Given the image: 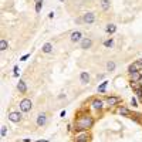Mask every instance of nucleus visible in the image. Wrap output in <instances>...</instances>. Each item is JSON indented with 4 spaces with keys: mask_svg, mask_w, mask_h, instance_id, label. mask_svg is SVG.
I'll return each instance as SVG.
<instances>
[{
    "mask_svg": "<svg viewBox=\"0 0 142 142\" xmlns=\"http://www.w3.org/2000/svg\"><path fill=\"white\" fill-rule=\"evenodd\" d=\"M91 125H93V118L90 115L81 117L78 121H77V129H80V131H85V129L91 128Z\"/></svg>",
    "mask_w": 142,
    "mask_h": 142,
    "instance_id": "f257e3e1",
    "label": "nucleus"
},
{
    "mask_svg": "<svg viewBox=\"0 0 142 142\" xmlns=\"http://www.w3.org/2000/svg\"><path fill=\"white\" fill-rule=\"evenodd\" d=\"M33 104H31V99H23L21 102H20V110L23 111V112H29V111L31 110Z\"/></svg>",
    "mask_w": 142,
    "mask_h": 142,
    "instance_id": "f03ea898",
    "label": "nucleus"
},
{
    "mask_svg": "<svg viewBox=\"0 0 142 142\" xmlns=\"http://www.w3.org/2000/svg\"><path fill=\"white\" fill-rule=\"evenodd\" d=\"M82 21L87 23V24H93L95 21V14L94 13H85V14L82 16Z\"/></svg>",
    "mask_w": 142,
    "mask_h": 142,
    "instance_id": "7ed1b4c3",
    "label": "nucleus"
},
{
    "mask_svg": "<svg viewBox=\"0 0 142 142\" xmlns=\"http://www.w3.org/2000/svg\"><path fill=\"white\" fill-rule=\"evenodd\" d=\"M141 68H142V60H139V61H136V63L129 65V73H135V71H138Z\"/></svg>",
    "mask_w": 142,
    "mask_h": 142,
    "instance_id": "20e7f679",
    "label": "nucleus"
},
{
    "mask_svg": "<svg viewBox=\"0 0 142 142\" xmlns=\"http://www.w3.org/2000/svg\"><path fill=\"white\" fill-rule=\"evenodd\" d=\"M70 38H71L73 43H77V41H81V40H82V34H81V31H73Z\"/></svg>",
    "mask_w": 142,
    "mask_h": 142,
    "instance_id": "39448f33",
    "label": "nucleus"
},
{
    "mask_svg": "<svg viewBox=\"0 0 142 142\" xmlns=\"http://www.w3.org/2000/svg\"><path fill=\"white\" fill-rule=\"evenodd\" d=\"M9 119H10L12 122H20L21 115H20V112H10V114H9Z\"/></svg>",
    "mask_w": 142,
    "mask_h": 142,
    "instance_id": "423d86ee",
    "label": "nucleus"
},
{
    "mask_svg": "<svg viewBox=\"0 0 142 142\" xmlns=\"http://www.w3.org/2000/svg\"><path fill=\"white\" fill-rule=\"evenodd\" d=\"M46 122H47V117H46V114H40V115L37 117V125L43 126V125H46Z\"/></svg>",
    "mask_w": 142,
    "mask_h": 142,
    "instance_id": "0eeeda50",
    "label": "nucleus"
},
{
    "mask_svg": "<svg viewBox=\"0 0 142 142\" xmlns=\"http://www.w3.org/2000/svg\"><path fill=\"white\" fill-rule=\"evenodd\" d=\"M91 44H93V41H91L90 38H82V40H81V48H82V50L90 48L91 47Z\"/></svg>",
    "mask_w": 142,
    "mask_h": 142,
    "instance_id": "6e6552de",
    "label": "nucleus"
},
{
    "mask_svg": "<svg viewBox=\"0 0 142 142\" xmlns=\"http://www.w3.org/2000/svg\"><path fill=\"white\" fill-rule=\"evenodd\" d=\"M142 78V74L139 71H135V73H131V80H132V82H138L139 80Z\"/></svg>",
    "mask_w": 142,
    "mask_h": 142,
    "instance_id": "1a4fd4ad",
    "label": "nucleus"
},
{
    "mask_svg": "<svg viewBox=\"0 0 142 142\" xmlns=\"http://www.w3.org/2000/svg\"><path fill=\"white\" fill-rule=\"evenodd\" d=\"M99 3H101V7H102V10H110L111 7V0H99Z\"/></svg>",
    "mask_w": 142,
    "mask_h": 142,
    "instance_id": "9d476101",
    "label": "nucleus"
},
{
    "mask_svg": "<svg viewBox=\"0 0 142 142\" xmlns=\"http://www.w3.org/2000/svg\"><path fill=\"white\" fill-rule=\"evenodd\" d=\"M102 107H104V102H102L101 99H94V101H93V108H94V110H101Z\"/></svg>",
    "mask_w": 142,
    "mask_h": 142,
    "instance_id": "9b49d317",
    "label": "nucleus"
},
{
    "mask_svg": "<svg viewBox=\"0 0 142 142\" xmlns=\"http://www.w3.org/2000/svg\"><path fill=\"white\" fill-rule=\"evenodd\" d=\"M80 78H81V82H82V84H88V81H90V75H88V73H81Z\"/></svg>",
    "mask_w": 142,
    "mask_h": 142,
    "instance_id": "f8f14e48",
    "label": "nucleus"
},
{
    "mask_svg": "<svg viewBox=\"0 0 142 142\" xmlns=\"http://www.w3.org/2000/svg\"><path fill=\"white\" fill-rule=\"evenodd\" d=\"M53 51V44L51 43H46L44 46H43V53H51Z\"/></svg>",
    "mask_w": 142,
    "mask_h": 142,
    "instance_id": "ddd939ff",
    "label": "nucleus"
},
{
    "mask_svg": "<svg viewBox=\"0 0 142 142\" xmlns=\"http://www.w3.org/2000/svg\"><path fill=\"white\" fill-rule=\"evenodd\" d=\"M17 88H19V91H20V93H26V90H27L26 82H24V81H20V82L17 84Z\"/></svg>",
    "mask_w": 142,
    "mask_h": 142,
    "instance_id": "4468645a",
    "label": "nucleus"
},
{
    "mask_svg": "<svg viewBox=\"0 0 142 142\" xmlns=\"http://www.w3.org/2000/svg\"><path fill=\"white\" fill-rule=\"evenodd\" d=\"M105 30H107L108 34H112V33H115V30H117V26L112 24V23H111V24H107V29H105Z\"/></svg>",
    "mask_w": 142,
    "mask_h": 142,
    "instance_id": "2eb2a0df",
    "label": "nucleus"
},
{
    "mask_svg": "<svg viewBox=\"0 0 142 142\" xmlns=\"http://www.w3.org/2000/svg\"><path fill=\"white\" fill-rule=\"evenodd\" d=\"M118 102V98H115V97H108L107 98V104L108 105H115Z\"/></svg>",
    "mask_w": 142,
    "mask_h": 142,
    "instance_id": "dca6fc26",
    "label": "nucleus"
},
{
    "mask_svg": "<svg viewBox=\"0 0 142 142\" xmlns=\"http://www.w3.org/2000/svg\"><path fill=\"white\" fill-rule=\"evenodd\" d=\"M88 139V135L87 134H82V135H80V136H77V142H84Z\"/></svg>",
    "mask_w": 142,
    "mask_h": 142,
    "instance_id": "f3484780",
    "label": "nucleus"
},
{
    "mask_svg": "<svg viewBox=\"0 0 142 142\" xmlns=\"http://www.w3.org/2000/svg\"><path fill=\"white\" fill-rule=\"evenodd\" d=\"M107 70H108V71H114V70H115V63H114V61H110V63L107 64Z\"/></svg>",
    "mask_w": 142,
    "mask_h": 142,
    "instance_id": "a211bd4d",
    "label": "nucleus"
},
{
    "mask_svg": "<svg viewBox=\"0 0 142 142\" xmlns=\"http://www.w3.org/2000/svg\"><path fill=\"white\" fill-rule=\"evenodd\" d=\"M6 48H7V41H6V40H1V41H0V50L4 51Z\"/></svg>",
    "mask_w": 142,
    "mask_h": 142,
    "instance_id": "6ab92c4d",
    "label": "nucleus"
},
{
    "mask_svg": "<svg viewBox=\"0 0 142 142\" xmlns=\"http://www.w3.org/2000/svg\"><path fill=\"white\" fill-rule=\"evenodd\" d=\"M118 112H119V114H122V115H129V111L126 110V108H119Z\"/></svg>",
    "mask_w": 142,
    "mask_h": 142,
    "instance_id": "aec40b11",
    "label": "nucleus"
},
{
    "mask_svg": "<svg viewBox=\"0 0 142 142\" xmlns=\"http://www.w3.org/2000/svg\"><path fill=\"white\" fill-rule=\"evenodd\" d=\"M107 84H108L107 81H105V82H102V84H101V87H98V91H101V93H102V91H105V87H107Z\"/></svg>",
    "mask_w": 142,
    "mask_h": 142,
    "instance_id": "412c9836",
    "label": "nucleus"
},
{
    "mask_svg": "<svg viewBox=\"0 0 142 142\" xmlns=\"http://www.w3.org/2000/svg\"><path fill=\"white\" fill-rule=\"evenodd\" d=\"M104 44H105V47H112V46H114V41H112V40H107Z\"/></svg>",
    "mask_w": 142,
    "mask_h": 142,
    "instance_id": "4be33fe9",
    "label": "nucleus"
},
{
    "mask_svg": "<svg viewBox=\"0 0 142 142\" xmlns=\"http://www.w3.org/2000/svg\"><path fill=\"white\" fill-rule=\"evenodd\" d=\"M40 10H41V3H36V12L40 13Z\"/></svg>",
    "mask_w": 142,
    "mask_h": 142,
    "instance_id": "5701e85b",
    "label": "nucleus"
},
{
    "mask_svg": "<svg viewBox=\"0 0 142 142\" xmlns=\"http://www.w3.org/2000/svg\"><path fill=\"white\" fill-rule=\"evenodd\" d=\"M136 94H138V97H139V98L142 99V87H141V88H138V90H136Z\"/></svg>",
    "mask_w": 142,
    "mask_h": 142,
    "instance_id": "b1692460",
    "label": "nucleus"
},
{
    "mask_svg": "<svg viewBox=\"0 0 142 142\" xmlns=\"http://www.w3.org/2000/svg\"><path fill=\"white\" fill-rule=\"evenodd\" d=\"M6 132H7L6 126H1V136H4V135H6Z\"/></svg>",
    "mask_w": 142,
    "mask_h": 142,
    "instance_id": "393cba45",
    "label": "nucleus"
},
{
    "mask_svg": "<svg viewBox=\"0 0 142 142\" xmlns=\"http://www.w3.org/2000/svg\"><path fill=\"white\" fill-rule=\"evenodd\" d=\"M27 58H29V54H26V56H23V57H21V61H26Z\"/></svg>",
    "mask_w": 142,
    "mask_h": 142,
    "instance_id": "a878e982",
    "label": "nucleus"
},
{
    "mask_svg": "<svg viewBox=\"0 0 142 142\" xmlns=\"http://www.w3.org/2000/svg\"><path fill=\"white\" fill-rule=\"evenodd\" d=\"M36 3H43V0H34Z\"/></svg>",
    "mask_w": 142,
    "mask_h": 142,
    "instance_id": "bb28decb",
    "label": "nucleus"
},
{
    "mask_svg": "<svg viewBox=\"0 0 142 142\" xmlns=\"http://www.w3.org/2000/svg\"><path fill=\"white\" fill-rule=\"evenodd\" d=\"M61 1H64V0H61Z\"/></svg>",
    "mask_w": 142,
    "mask_h": 142,
    "instance_id": "cd10ccee",
    "label": "nucleus"
}]
</instances>
